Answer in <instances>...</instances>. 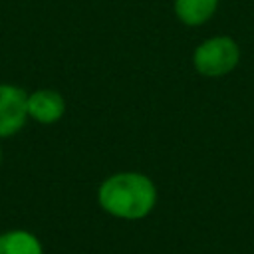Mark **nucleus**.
<instances>
[{"mask_svg": "<svg viewBox=\"0 0 254 254\" xmlns=\"http://www.w3.org/2000/svg\"><path fill=\"white\" fill-rule=\"evenodd\" d=\"M155 183L137 171H121L107 177L97 189L99 206L121 220H141L157 204Z\"/></svg>", "mask_w": 254, "mask_h": 254, "instance_id": "nucleus-1", "label": "nucleus"}, {"mask_svg": "<svg viewBox=\"0 0 254 254\" xmlns=\"http://www.w3.org/2000/svg\"><path fill=\"white\" fill-rule=\"evenodd\" d=\"M240 62V48L230 36H212L202 40L192 54L194 69L204 77H222Z\"/></svg>", "mask_w": 254, "mask_h": 254, "instance_id": "nucleus-2", "label": "nucleus"}, {"mask_svg": "<svg viewBox=\"0 0 254 254\" xmlns=\"http://www.w3.org/2000/svg\"><path fill=\"white\" fill-rule=\"evenodd\" d=\"M28 119V93L10 83H0V137L18 133Z\"/></svg>", "mask_w": 254, "mask_h": 254, "instance_id": "nucleus-3", "label": "nucleus"}, {"mask_svg": "<svg viewBox=\"0 0 254 254\" xmlns=\"http://www.w3.org/2000/svg\"><path fill=\"white\" fill-rule=\"evenodd\" d=\"M65 113V101L56 89H38L28 93V117L38 123H56Z\"/></svg>", "mask_w": 254, "mask_h": 254, "instance_id": "nucleus-4", "label": "nucleus"}, {"mask_svg": "<svg viewBox=\"0 0 254 254\" xmlns=\"http://www.w3.org/2000/svg\"><path fill=\"white\" fill-rule=\"evenodd\" d=\"M220 0H173L175 16L187 26H200L208 22Z\"/></svg>", "mask_w": 254, "mask_h": 254, "instance_id": "nucleus-5", "label": "nucleus"}, {"mask_svg": "<svg viewBox=\"0 0 254 254\" xmlns=\"http://www.w3.org/2000/svg\"><path fill=\"white\" fill-rule=\"evenodd\" d=\"M0 254H44L40 240L28 230L0 234Z\"/></svg>", "mask_w": 254, "mask_h": 254, "instance_id": "nucleus-6", "label": "nucleus"}, {"mask_svg": "<svg viewBox=\"0 0 254 254\" xmlns=\"http://www.w3.org/2000/svg\"><path fill=\"white\" fill-rule=\"evenodd\" d=\"M0 161H2V151H0Z\"/></svg>", "mask_w": 254, "mask_h": 254, "instance_id": "nucleus-7", "label": "nucleus"}]
</instances>
